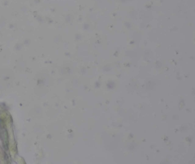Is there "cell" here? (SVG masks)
I'll list each match as a JSON object with an SVG mask.
<instances>
[{"mask_svg": "<svg viewBox=\"0 0 195 164\" xmlns=\"http://www.w3.org/2000/svg\"><path fill=\"white\" fill-rule=\"evenodd\" d=\"M0 139L2 140L4 146L7 149L8 148V135L7 129L5 128V124L4 121L0 119Z\"/></svg>", "mask_w": 195, "mask_h": 164, "instance_id": "obj_1", "label": "cell"}]
</instances>
